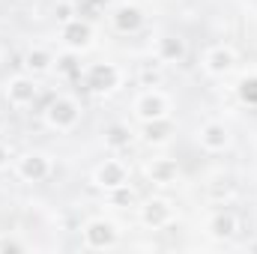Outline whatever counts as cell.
Masks as SVG:
<instances>
[{
    "mask_svg": "<svg viewBox=\"0 0 257 254\" xmlns=\"http://www.w3.org/2000/svg\"><path fill=\"white\" fill-rule=\"evenodd\" d=\"M81 102L75 99V96H54L51 102H48V108L42 111V120H45V126L51 129V132H72V129H78L81 123Z\"/></svg>",
    "mask_w": 257,
    "mask_h": 254,
    "instance_id": "cell-1",
    "label": "cell"
},
{
    "mask_svg": "<svg viewBox=\"0 0 257 254\" xmlns=\"http://www.w3.org/2000/svg\"><path fill=\"white\" fill-rule=\"evenodd\" d=\"M177 135V126L171 117H162V120H150V123H141V141L147 147H165L171 144V138Z\"/></svg>",
    "mask_w": 257,
    "mask_h": 254,
    "instance_id": "cell-16",
    "label": "cell"
},
{
    "mask_svg": "<svg viewBox=\"0 0 257 254\" xmlns=\"http://www.w3.org/2000/svg\"><path fill=\"white\" fill-rule=\"evenodd\" d=\"M186 54H189L186 39H180V36H174V33H162V36L156 39V45H153V57H156L162 66L183 63Z\"/></svg>",
    "mask_w": 257,
    "mask_h": 254,
    "instance_id": "cell-13",
    "label": "cell"
},
{
    "mask_svg": "<svg viewBox=\"0 0 257 254\" xmlns=\"http://www.w3.org/2000/svg\"><path fill=\"white\" fill-rule=\"evenodd\" d=\"M3 99L9 108L15 111H24L30 108L36 99H39V84L33 75H12L6 84H3Z\"/></svg>",
    "mask_w": 257,
    "mask_h": 254,
    "instance_id": "cell-7",
    "label": "cell"
},
{
    "mask_svg": "<svg viewBox=\"0 0 257 254\" xmlns=\"http://www.w3.org/2000/svg\"><path fill=\"white\" fill-rule=\"evenodd\" d=\"M93 186L102 191H114L120 186H128V165L123 159H105L93 171Z\"/></svg>",
    "mask_w": 257,
    "mask_h": 254,
    "instance_id": "cell-12",
    "label": "cell"
},
{
    "mask_svg": "<svg viewBox=\"0 0 257 254\" xmlns=\"http://www.w3.org/2000/svg\"><path fill=\"white\" fill-rule=\"evenodd\" d=\"M81 242L84 248L90 251H105V248H114L120 242V224L99 215V218H90L84 227H81Z\"/></svg>",
    "mask_w": 257,
    "mask_h": 254,
    "instance_id": "cell-4",
    "label": "cell"
},
{
    "mask_svg": "<svg viewBox=\"0 0 257 254\" xmlns=\"http://www.w3.org/2000/svg\"><path fill=\"white\" fill-rule=\"evenodd\" d=\"M54 66H57V54H54L51 48H45V45L27 48V54H24V69H27V75L39 78V75L54 72Z\"/></svg>",
    "mask_w": 257,
    "mask_h": 254,
    "instance_id": "cell-17",
    "label": "cell"
},
{
    "mask_svg": "<svg viewBox=\"0 0 257 254\" xmlns=\"http://www.w3.org/2000/svg\"><path fill=\"white\" fill-rule=\"evenodd\" d=\"M138 78H141V84H144V87H156V84L162 81V63H159L156 57H153L150 63H141Z\"/></svg>",
    "mask_w": 257,
    "mask_h": 254,
    "instance_id": "cell-21",
    "label": "cell"
},
{
    "mask_svg": "<svg viewBox=\"0 0 257 254\" xmlns=\"http://www.w3.org/2000/svg\"><path fill=\"white\" fill-rule=\"evenodd\" d=\"M236 96H239L242 105H257V72L239 78V84H236Z\"/></svg>",
    "mask_w": 257,
    "mask_h": 254,
    "instance_id": "cell-20",
    "label": "cell"
},
{
    "mask_svg": "<svg viewBox=\"0 0 257 254\" xmlns=\"http://www.w3.org/2000/svg\"><path fill=\"white\" fill-rule=\"evenodd\" d=\"M174 203L168 200V197H162V194H156V197H147L141 206H138V218H141V224L147 227V230H165L171 221H174Z\"/></svg>",
    "mask_w": 257,
    "mask_h": 254,
    "instance_id": "cell-9",
    "label": "cell"
},
{
    "mask_svg": "<svg viewBox=\"0 0 257 254\" xmlns=\"http://www.w3.org/2000/svg\"><path fill=\"white\" fill-rule=\"evenodd\" d=\"M197 144L206 153H224V150H230V144H233L230 126L224 120H206V123H200L197 126Z\"/></svg>",
    "mask_w": 257,
    "mask_h": 254,
    "instance_id": "cell-11",
    "label": "cell"
},
{
    "mask_svg": "<svg viewBox=\"0 0 257 254\" xmlns=\"http://www.w3.org/2000/svg\"><path fill=\"white\" fill-rule=\"evenodd\" d=\"M12 171L21 183H45L51 174H54V162L48 153L42 150H27L21 156H15L12 162Z\"/></svg>",
    "mask_w": 257,
    "mask_h": 254,
    "instance_id": "cell-3",
    "label": "cell"
},
{
    "mask_svg": "<svg viewBox=\"0 0 257 254\" xmlns=\"http://www.w3.org/2000/svg\"><path fill=\"white\" fill-rule=\"evenodd\" d=\"M132 141H135V135H132V129L126 123H114V126L105 129V147L111 150V153H123L132 147Z\"/></svg>",
    "mask_w": 257,
    "mask_h": 254,
    "instance_id": "cell-19",
    "label": "cell"
},
{
    "mask_svg": "<svg viewBox=\"0 0 257 254\" xmlns=\"http://www.w3.org/2000/svg\"><path fill=\"white\" fill-rule=\"evenodd\" d=\"M84 87L93 96H111L123 87V72L117 63H93L84 69Z\"/></svg>",
    "mask_w": 257,
    "mask_h": 254,
    "instance_id": "cell-5",
    "label": "cell"
},
{
    "mask_svg": "<svg viewBox=\"0 0 257 254\" xmlns=\"http://www.w3.org/2000/svg\"><path fill=\"white\" fill-rule=\"evenodd\" d=\"M60 42H63L66 51H75V54L90 51V48L96 45V30H93L90 21H84V18H72V21L60 24Z\"/></svg>",
    "mask_w": 257,
    "mask_h": 254,
    "instance_id": "cell-10",
    "label": "cell"
},
{
    "mask_svg": "<svg viewBox=\"0 0 257 254\" xmlns=\"http://www.w3.org/2000/svg\"><path fill=\"white\" fill-rule=\"evenodd\" d=\"M3 129H6V114L0 111V135H3Z\"/></svg>",
    "mask_w": 257,
    "mask_h": 254,
    "instance_id": "cell-27",
    "label": "cell"
},
{
    "mask_svg": "<svg viewBox=\"0 0 257 254\" xmlns=\"http://www.w3.org/2000/svg\"><path fill=\"white\" fill-rule=\"evenodd\" d=\"M90 3H93V6H99V9H105V6H111L114 0H90Z\"/></svg>",
    "mask_w": 257,
    "mask_h": 254,
    "instance_id": "cell-26",
    "label": "cell"
},
{
    "mask_svg": "<svg viewBox=\"0 0 257 254\" xmlns=\"http://www.w3.org/2000/svg\"><path fill=\"white\" fill-rule=\"evenodd\" d=\"M105 194H108V200H111L114 206H132V203H135V191L128 189V186H120V189L105 191Z\"/></svg>",
    "mask_w": 257,
    "mask_h": 254,
    "instance_id": "cell-23",
    "label": "cell"
},
{
    "mask_svg": "<svg viewBox=\"0 0 257 254\" xmlns=\"http://www.w3.org/2000/svg\"><path fill=\"white\" fill-rule=\"evenodd\" d=\"M54 18H57L60 24L72 21V18H78V15H75V3H69V0H60V3L54 6Z\"/></svg>",
    "mask_w": 257,
    "mask_h": 254,
    "instance_id": "cell-24",
    "label": "cell"
},
{
    "mask_svg": "<svg viewBox=\"0 0 257 254\" xmlns=\"http://www.w3.org/2000/svg\"><path fill=\"white\" fill-rule=\"evenodd\" d=\"M206 233H209L212 239H218V242L233 239V236L239 233V218H236V212L227 209V206L218 209V212H212L209 221H206Z\"/></svg>",
    "mask_w": 257,
    "mask_h": 254,
    "instance_id": "cell-14",
    "label": "cell"
},
{
    "mask_svg": "<svg viewBox=\"0 0 257 254\" xmlns=\"http://www.w3.org/2000/svg\"><path fill=\"white\" fill-rule=\"evenodd\" d=\"M233 194H236V183L230 177H224V174H218V177H212L206 183V197L212 203H218V206H227L233 200Z\"/></svg>",
    "mask_w": 257,
    "mask_h": 254,
    "instance_id": "cell-18",
    "label": "cell"
},
{
    "mask_svg": "<svg viewBox=\"0 0 257 254\" xmlns=\"http://www.w3.org/2000/svg\"><path fill=\"white\" fill-rule=\"evenodd\" d=\"M57 72H66V75H81V63H78V54L75 51H66L63 57H57Z\"/></svg>",
    "mask_w": 257,
    "mask_h": 254,
    "instance_id": "cell-22",
    "label": "cell"
},
{
    "mask_svg": "<svg viewBox=\"0 0 257 254\" xmlns=\"http://www.w3.org/2000/svg\"><path fill=\"white\" fill-rule=\"evenodd\" d=\"M147 180L153 183V186H162V189H168V186H174L177 180H180V165L174 162V159H153V162H147Z\"/></svg>",
    "mask_w": 257,
    "mask_h": 254,
    "instance_id": "cell-15",
    "label": "cell"
},
{
    "mask_svg": "<svg viewBox=\"0 0 257 254\" xmlns=\"http://www.w3.org/2000/svg\"><path fill=\"white\" fill-rule=\"evenodd\" d=\"M12 162H15V159H12V150H9V147H6V144L0 141V171H6V168H9Z\"/></svg>",
    "mask_w": 257,
    "mask_h": 254,
    "instance_id": "cell-25",
    "label": "cell"
},
{
    "mask_svg": "<svg viewBox=\"0 0 257 254\" xmlns=\"http://www.w3.org/2000/svg\"><path fill=\"white\" fill-rule=\"evenodd\" d=\"M236 63H239L236 48H233V45L218 42V45H209V48L203 51L200 69H203L209 78H227V75H233V72H236Z\"/></svg>",
    "mask_w": 257,
    "mask_h": 254,
    "instance_id": "cell-6",
    "label": "cell"
},
{
    "mask_svg": "<svg viewBox=\"0 0 257 254\" xmlns=\"http://www.w3.org/2000/svg\"><path fill=\"white\" fill-rule=\"evenodd\" d=\"M0 60H3V45H0Z\"/></svg>",
    "mask_w": 257,
    "mask_h": 254,
    "instance_id": "cell-28",
    "label": "cell"
},
{
    "mask_svg": "<svg viewBox=\"0 0 257 254\" xmlns=\"http://www.w3.org/2000/svg\"><path fill=\"white\" fill-rule=\"evenodd\" d=\"M108 24L114 33L120 36H135L144 30L147 24V12L138 6V3H114L111 6V15H108Z\"/></svg>",
    "mask_w": 257,
    "mask_h": 254,
    "instance_id": "cell-8",
    "label": "cell"
},
{
    "mask_svg": "<svg viewBox=\"0 0 257 254\" xmlns=\"http://www.w3.org/2000/svg\"><path fill=\"white\" fill-rule=\"evenodd\" d=\"M171 108H174L171 96L165 90H159V87H144L135 96V102H132V114H135L138 123H150V120L171 117Z\"/></svg>",
    "mask_w": 257,
    "mask_h": 254,
    "instance_id": "cell-2",
    "label": "cell"
}]
</instances>
